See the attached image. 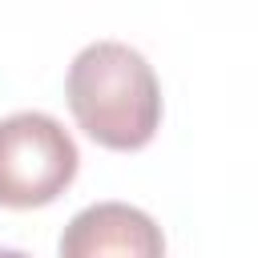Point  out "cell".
I'll list each match as a JSON object with an SVG mask.
<instances>
[{
	"instance_id": "cell-3",
	"label": "cell",
	"mask_w": 258,
	"mask_h": 258,
	"mask_svg": "<svg viewBox=\"0 0 258 258\" xmlns=\"http://www.w3.org/2000/svg\"><path fill=\"white\" fill-rule=\"evenodd\" d=\"M165 254L161 226L129 202H93L69 218L56 242V258H125Z\"/></svg>"
},
{
	"instance_id": "cell-5",
	"label": "cell",
	"mask_w": 258,
	"mask_h": 258,
	"mask_svg": "<svg viewBox=\"0 0 258 258\" xmlns=\"http://www.w3.org/2000/svg\"><path fill=\"white\" fill-rule=\"evenodd\" d=\"M125 258H165V254H125Z\"/></svg>"
},
{
	"instance_id": "cell-2",
	"label": "cell",
	"mask_w": 258,
	"mask_h": 258,
	"mask_svg": "<svg viewBox=\"0 0 258 258\" xmlns=\"http://www.w3.org/2000/svg\"><path fill=\"white\" fill-rule=\"evenodd\" d=\"M81 153L73 133L40 109L0 117V206L40 210L52 206L77 177Z\"/></svg>"
},
{
	"instance_id": "cell-4",
	"label": "cell",
	"mask_w": 258,
	"mask_h": 258,
	"mask_svg": "<svg viewBox=\"0 0 258 258\" xmlns=\"http://www.w3.org/2000/svg\"><path fill=\"white\" fill-rule=\"evenodd\" d=\"M0 258H32V254H24V250H12V246H0Z\"/></svg>"
},
{
	"instance_id": "cell-1",
	"label": "cell",
	"mask_w": 258,
	"mask_h": 258,
	"mask_svg": "<svg viewBox=\"0 0 258 258\" xmlns=\"http://www.w3.org/2000/svg\"><path fill=\"white\" fill-rule=\"evenodd\" d=\"M64 101L85 137L113 153L145 149L161 129V81L125 40L85 44L69 64Z\"/></svg>"
}]
</instances>
